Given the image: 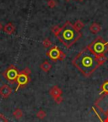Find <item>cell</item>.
<instances>
[{
  "label": "cell",
  "instance_id": "1",
  "mask_svg": "<svg viewBox=\"0 0 108 122\" xmlns=\"http://www.w3.org/2000/svg\"><path fill=\"white\" fill-rule=\"evenodd\" d=\"M106 60V55L96 57L85 48L74 57L72 64L85 77H89Z\"/></svg>",
  "mask_w": 108,
  "mask_h": 122
},
{
  "label": "cell",
  "instance_id": "2",
  "mask_svg": "<svg viewBox=\"0 0 108 122\" xmlns=\"http://www.w3.org/2000/svg\"><path fill=\"white\" fill-rule=\"evenodd\" d=\"M81 36L82 33L74 28L72 23L70 21H66L62 26V30L57 38L59 42H62L67 48H70L80 40Z\"/></svg>",
  "mask_w": 108,
  "mask_h": 122
},
{
  "label": "cell",
  "instance_id": "3",
  "mask_svg": "<svg viewBox=\"0 0 108 122\" xmlns=\"http://www.w3.org/2000/svg\"><path fill=\"white\" fill-rule=\"evenodd\" d=\"M86 49L96 57L105 55L108 52V42L105 41L101 36H97L86 47Z\"/></svg>",
  "mask_w": 108,
  "mask_h": 122
},
{
  "label": "cell",
  "instance_id": "4",
  "mask_svg": "<svg viewBox=\"0 0 108 122\" xmlns=\"http://www.w3.org/2000/svg\"><path fill=\"white\" fill-rule=\"evenodd\" d=\"M30 74H31V71L29 68H25L24 70H22L21 71H19V76L17 77V87L15 89V91L17 92L19 88L23 87V86H26L27 84L30 82Z\"/></svg>",
  "mask_w": 108,
  "mask_h": 122
},
{
  "label": "cell",
  "instance_id": "5",
  "mask_svg": "<svg viewBox=\"0 0 108 122\" xmlns=\"http://www.w3.org/2000/svg\"><path fill=\"white\" fill-rule=\"evenodd\" d=\"M47 56H48L53 61H63L66 58V54L57 46H52V48H50L49 50L47 52Z\"/></svg>",
  "mask_w": 108,
  "mask_h": 122
},
{
  "label": "cell",
  "instance_id": "6",
  "mask_svg": "<svg viewBox=\"0 0 108 122\" xmlns=\"http://www.w3.org/2000/svg\"><path fill=\"white\" fill-rule=\"evenodd\" d=\"M19 71H18V69L16 68V66L14 65H11L8 67L7 70L3 73V76L7 79L9 81L11 84H14V82H16L17 77L19 76Z\"/></svg>",
  "mask_w": 108,
  "mask_h": 122
},
{
  "label": "cell",
  "instance_id": "7",
  "mask_svg": "<svg viewBox=\"0 0 108 122\" xmlns=\"http://www.w3.org/2000/svg\"><path fill=\"white\" fill-rule=\"evenodd\" d=\"M95 106L96 107L101 113L104 114L108 110V95L102 94L101 97L97 99L95 103Z\"/></svg>",
  "mask_w": 108,
  "mask_h": 122
},
{
  "label": "cell",
  "instance_id": "8",
  "mask_svg": "<svg viewBox=\"0 0 108 122\" xmlns=\"http://www.w3.org/2000/svg\"><path fill=\"white\" fill-rule=\"evenodd\" d=\"M49 93L57 104H59V103L63 102V97H62L63 91H62V89L58 86H53L49 90Z\"/></svg>",
  "mask_w": 108,
  "mask_h": 122
},
{
  "label": "cell",
  "instance_id": "9",
  "mask_svg": "<svg viewBox=\"0 0 108 122\" xmlns=\"http://www.w3.org/2000/svg\"><path fill=\"white\" fill-rule=\"evenodd\" d=\"M12 92H13L12 88L9 85H7V84H4V85H3L0 87V96L3 98H8V97L11 95Z\"/></svg>",
  "mask_w": 108,
  "mask_h": 122
},
{
  "label": "cell",
  "instance_id": "10",
  "mask_svg": "<svg viewBox=\"0 0 108 122\" xmlns=\"http://www.w3.org/2000/svg\"><path fill=\"white\" fill-rule=\"evenodd\" d=\"M15 27L12 23H8L4 26V31L8 35H11L14 32Z\"/></svg>",
  "mask_w": 108,
  "mask_h": 122
},
{
  "label": "cell",
  "instance_id": "11",
  "mask_svg": "<svg viewBox=\"0 0 108 122\" xmlns=\"http://www.w3.org/2000/svg\"><path fill=\"white\" fill-rule=\"evenodd\" d=\"M89 29L92 33H94V34H96V33L100 32V30H101V26L99 25L98 23L94 22V23H92L90 25H89Z\"/></svg>",
  "mask_w": 108,
  "mask_h": 122
},
{
  "label": "cell",
  "instance_id": "12",
  "mask_svg": "<svg viewBox=\"0 0 108 122\" xmlns=\"http://www.w3.org/2000/svg\"><path fill=\"white\" fill-rule=\"evenodd\" d=\"M40 68L42 69V71H43L44 72H49L52 69V65L48 61H44L43 63L41 64Z\"/></svg>",
  "mask_w": 108,
  "mask_h": 122
},
{
  "label": "cell",
  "instance_id": "13",
  "mask_svg": "<svg viewBox=\"0 0 108 122\" xmlns=\"http://www.w3.org/2000/svg\"><path fill=\"white\" fill-rule=\"evenodd\" d=\"M102 94H106L108 95V81H105L102 83V85L101 86V92L100 95Z\"/></svg>",
  "mask_w": 108,
  "mask_h": 122
},
{
  "label": "cell",
  "instance_id": "14",
  "mask_svg": "<svg viewBox=\"0 0 108 122\" xmlns=\"http://www.w3.org/2000/svg\"><path fill=\"white\" fill-rule=\"evenodd\" d=\"M13 115L16 120H20L23 117V115H24V114H23V111L21 110L20 109L17 108V109H15V110L13 112Z\"/></svg>",
  "mask_w": 108,
  "mask_h": 122
},
{
  "label": "cell",
  "instance_id": "15",
  "mask_svg": "<svg viewBox=\"0 0 108 122\" xmlns=\"http://www.w3.org/2000/svg\"><path fill=\"white\" fill-rule=\"evenodd\" d=\"M74 26L78 31H80L85 27V24H84V22H82L81 20H76V22L74 24Z\"/></svg>",
  "mask_w": 108,
  "mask_h": 122
},
{
  "label": "cell",
  "instance_id": "16",
  "mask_svg": "<svg viewBox=\"0 0 108 122\" xmlns=\"http://www.w3.org/2000/svg\"><path fill=\"white\" fill-rule=\"evenodd\" d=\"M61 30H62V27L58 26V25H54V26L52 27V32L56 36H58L59 33H60Z\"/></svg>",
  "mask_w": 108,
  "mask_h": 122
},
{
  "label": "cell",
  "instance_id": "17",
  "mask_svg": "<svg viewBox=\"0 0 108 122\" xmlns=\"http://www.w3.org/2000/svg\"><path fill=\"white\" fill-rule=\"evenodd\" d=\"M46 116H47V113L43 109H40V110L36 113V117L38 119H40V120H43Z\"/></svg>",
  "mask_w": 108,
  "mask_h": 122
},
{
  "label": "cell",
  "instance_id": "18",
  "mask_svg": "<svg viewBox=\"0 0 108 122\" xmlns=\"http://www.w3.org/2000/svg\"><path fill=\"white\" fill-rule=\"evenodd\" d=\"M52 42L50 41L49 38H45L43 40V42H42V45L44 46V48H50V47H52Z\"/></svg>",
  "mask_w": 108,
  "mask_h": 122
},
{
  "label": "cell",
  "instance_id": "19",
  "mask_svg": "<svg viewBox=\"0 0 108 122\" xmlns=\"http://www.w3.org/2000/svg\"><path fill=\"white\" fill-rule=\"evenodd\" d=\"M56 2L54 1V0H48V2H47V5L48 7L50 8H54L56 6Z\"/></svg>",
  "mask_w": 108,
  "mask_h": 122
},
{
  "label": "cell",
  "instance_id": "20",
  "mask_svg": "<svg viewBox=\"0 0 108 122\" xmlns=\"http://www.w3.org/2000/svg\"><path fill=\"white\" fill-rule=\"evenodd\" d=\"M0 122H9V120L4 114H0Z\"/></svg>",
  "mask_w": 108,
  "mask_h": 122
},
{
  "label": "cell",
  "instance_id": "21",
  "mask_svg": "<svg viewBox=\"0 0 108 122\" xmlns=\"http://www.w3.org/2000/svg\"><path fill=\"white\" fill-rule=\"evenodd\" d=\"M3 29H4V25H2V23L0 22V30H3Z\"/></svg>",
  "mask_w": 108,
  "mask_h": 122
},
{
  "label": "cell",
  "instance_id": "22",
  "mask_svg": "<svg viewBox=\"0 0 108 122\" xmlns=\"http://www.w3.org/2000/svg\"><path fill=\"white\" fill-rule=\"evenodd\" d=\"M78 1H84V0H78Z\"/></svg>",
  "mask_w": 108,
  "mask_h": 122
},
{
  "label": "cell",
  "instance_id": "23",
  "mask_svg": "<svg viewBox=\"0 0 108 122\" xmlns=\"http://www.w3.org/2000/svg\"><path fill=\"white\" fill-rule=\"evenodd\" d=\"M66 1H69V0H66Z\"/></svg>",
  "mask_w": 108,
  "mask_h": 122
}]
</instances>
